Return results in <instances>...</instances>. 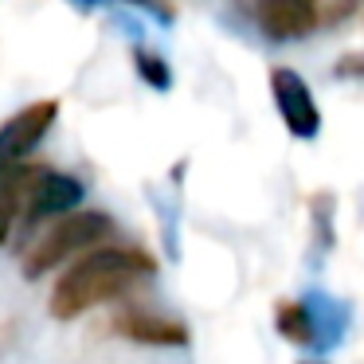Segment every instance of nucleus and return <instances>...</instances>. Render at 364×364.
<instances>
[{"mask_svg": "<svg viewBox=\"0 0 364 364\" xmlns=\"http://www.w3.org/2000/svg\"><path fill=\"white\" fill-rule=\"evenodd\" d=\"M79 200H82V184L75 181V176L36 173L32 196H28V204H24V220L40 223V220H48V215H67Z\"/></svg>", "mask_w": 364, "mask_h": 364, "instance_id": "obj_6", "label": "nucleus"}, {"mask_svg": "<svg viewBox=\"0 0 364 364\" xmlns=\"http://www.w3.org/2000/svg\"><path fill=\"white\" fill-rule=\"evenodd\" d=\"M118 333L137 345H161V348H181L188 345V329L173 317L161 314H145V309H129V314L118 317Z\"/></svg>", "mask_w": 364, "mask_h": 364, "instance_id": "obj_7", "label": "nucleus"}, {"mask_svg": "<svg viewBox=\"0 0 364 364\" xmlns=\"http://www.w3.org/2000/svg\"><path fill=\"white\" fill-rule=\"evenodd\" d=\"M270 95H274L278 114H282L286 129H290L294 137H301V141L317 137V129H321V110H317V102H314L309 82L301 79L298 71L274 67V71H270Z\"/></svg>", "mask_w": 364, "mask_h": 364, "instance_id": "obj_4", "label": "nucleus"}, {"mask_svg": "<svg viewBox=\"0 0 364 364\" xmlns=\"http://www.w3.org/2000/svg\"><path fill=\"white\" fill-rule=\"evenodd\" d=\"M114 231L110 215L102 212H79V215H59L24 255V274L40 278L48 274L51 267H59L63 259H75V255L90 251L95 243H102L106 235Z\"/></svg>", "mask_w": 364, "mask_h": 364, "instance_id": "obj_2", "label": "nucleus"}, {"mask_svg": "<svg viewBox=\"0 0 364 364\" xmlns=\"http://www.w3.org/2000/svg\"><path fill=\"white\" fill-rule=\"evenodd\" d=\"M55 122V102H32L0 126V173L28 157Z\"/></svg>", "mask_w": 364, "mask_h": 364, "instance_id": "obj_5", "label": "nucleus"}, {"mask_svg": "<svg viewBox=\"0 0 364 364\" xmlns=\"http://www.w3.org/2000/svg\"><path fill=\"white\" fill-rule=\"evenodd\" d=\"M309 364H321V360H309Z\"/></svg>", "mask_w": 364, "mask_h": 364, "instance_id": "obj_14", "label": "nucleus"}, {"mask_svg": "<svg viewBox=\"0 0 364 364\" xmlns=\"http://www.w3.org/2000/svg\"><path fill=\"white\" fill-rule=\"evenodd\" d=\"M333 75H337V79H364V51H348V55H341L337 67H333Z\"/></svg>", "mask_w": 364, "mask_h": 364, "instance_id": "obj_12", "label": "nucleus"}, {"mask_svg": "<svg viewBox=\"0 0 364 364\" xmlns=\"http://www.w3.org/2000/svg\"><path fill=\"white\" fill-rule=\"evenodd\" d=\"M274 325H278V333H282L290 345L317 348V353H321V329H317V314H314L309 294H306V298H298V301H282L278 314H274Z\"/></svg>", "mask_w": 364, "mask_h": 364, "instance_id": "obj_9", "label": "nucleus"}, {"mask_svg": "<svg viewBox=\"0 0 364 364\" xmlns=\"http://www.w3.org/2000/svg\"><path fill=\"white\" fill-rule=\"evenodd\" d=\"M149 274H153V259L145 251H126V247L82 251V259L75 267H67V274L51 290V314L59 321H71V317L134 290Z\"/></svg>", "mask_w": 364, "mask_h": 364, "instance_id": "obj_1", "label": "nucleus"}, {"mask_svg": "<svg viewBox=\"0 0 364 364\" xmlns=\"http://www.w3.org/2000/svg\"><path fill=\"white\" fill-rule=\"evenodd\" d=\"M32 184H36V168L32 165H12L0 173V243L9 239L12 223L24 215V204L32 196Z\"/></svg>", "mask_w": 364, "mask_h": 364, "instance_id": "obj_8", "label": "nucleus"}, {"mask_svg": "<svg viewBox=\"0 0 364 364\" xmlns=\"http://www.w3.org/2000/svg\"><path fill=\"white\" fill-rule=\"evenodd\" d=\"M364 9V0H325L321 4V24H345L348 16Z\"/></svg>", "mask_w": 364, "mask_h": 364, "instance_id": "obj_11", "label": "nucleus"}, {"mask_svg": "<svg viewBox=\"0 0 364 364\" xmlns=\"http://www.w3.org/2000/svg\"><path fill=\"white\" fill-rule=\"evenodd\" d=\"M251 16L270 43H290L321 24V0H251Z\"/></svg>", "mask_w": 364, "mask_h": 364, "instance_id": "obj_3", "label": "nucleus"}, {"mask_svg": "<svg viewBox=\"0 0 364 364\" xmlns=\"http://www.w3.org/2000/svg\"><path fill=\"white\" fill-rule=\"evenodd\" d=\"M79 9H95V4H102V0H75Z\"/></svg>", "mask_w": 364, "mask_h": 364, "instance_id": "obj_13", "label": "nucleus"}, {"mask_svg": "<svg viewBox=\"0 0 364 364\" xmlns=\"http://www.w3.org/2000/svg\"><path fill=\"white\" fill-rule=\"evenodd\" d=\"M137 67H141V79L153 82V87H161V90L173 82V75H168V63H165V59H157V55H149V51H137Z\"/></svg>", "mask_w": 364, "mask_h": 364, "instance_id": "obj_10", "label": "nucleus"}]
</instances>
